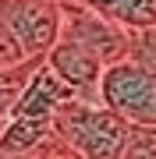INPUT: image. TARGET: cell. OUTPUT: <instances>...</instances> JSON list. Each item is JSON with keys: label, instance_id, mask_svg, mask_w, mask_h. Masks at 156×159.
Listing matches in <instances>:
<instances>
[{"label": "cell", "instance_id": "1", "mask_svg": "<svg viewBox=\"0 0 156 159\" xmlns=\"http://www.w3.org/2000/svg\"><path fill=\"white\" fill-rule=\"evenodd\" d=\"M53 131L75 159H121L131 124L103 102L71 99L53 113Z\"/></svg>", "mask_w": 156, "mask_h": 159}, {"label": "cell", "instance_id": "2", "mask_svg": "<svg viewBox=\"0 0 156 159\" xmlns=\"http://www.w3.org/2000/svg\"><path fill=\"white\" fill-rule=\"evenodd\" d=\"M99 102L128 124L156 127V74L139 67L135 60L110 64L99 78Z\"/></svg>", "mask_w": 156, "mask_h": 159}, {"label": "cell", "instance_id": "3", "mask_svg": "<svg viewBox=\"0 0 156 159\" xmlns=\"http://www.w3.org/2000/svg\"><path fill=\"white\" fill-rule=\"evenodd\" d=\"M0 25L18 39L29 57L46 60L60 39V4L57 0H0Z\"/></svg>", "mask_w": 156, "mask_h": 159}, {"label": "cell", "instance_id": "4", "mask_svg": "<svg viewBox=\"0 0 156 159\" xmlns=\"http://www.w3.org/2000/svg\"><path fill=\"white\" fill-rule=\"evenodd\" d=\"M60 39L85 46L92 57L103 60V67L128 60V29L82 4H60Z\"/></svg>", "mask_w": 156, "mask_h": 159}, {"label": "cell", "instance_id": "5", "mask_svg": "<svg viewBox=\"0 0 156 159\" xmlns=\"http://www.w3.org/2000/svg\"><path fill=\"white\" fill-rule=\"evenodd\" d=\"M46 67L85 102H99V78H103V60L92 57L85 46L57 39L53 50L46 53Z\"/></svg>", "mask_w": 156, "mask_h": 159}, {"label": "cell", "instance_id": "6", "mask_svg": "<svg viewBox=\"0 0 156 159\" xmlns=\"http://www.w3.org/2000/svg\"><path fill=\"white\" fill-rule=\"evenodd\" d=\"M71 99H78L75 92H71L64 81L46 67V60L35 67V74L29 78V85L21 89V96H18L14 102V110L11 113L14 117H35V120H53V113L64 106V102H71Z\"/></svg>", "mask_w": 156, "mask_h": 159}, {"label": "cell", "instance_id": "7", "mask_svg": "<svg viewBox=\"0 0 156 159\" xmlns=\"http://www.w3.org/2000/svg\"><path fill=\"white\" fill-rule=\"evenodd\" d=\"M114 21L121 29H156V0H121L114 11Z\"/></svg>", "mask_w": 156, "mask_h": 159}, {"label": "cell", "instance_id": "8", "mask_svg": "<svg viewBox=\"0 0 156 159\" xmlns=\"http://www.w3.org/2000/svg\"><path fill=\"white\" fill-rule=\"evenodd\" d=\"M128 60L156 74V29H135L128 32Z\"/></svg>", "mask_w": 156, "mask_h": 159}, {"label": "cell", "instance_id": "9", "mask_svg": "<svg viewBox=\"0 0 156 159\" xmlns=\"http://www.w3.org/2000/svg\"><path fill=\"white\" fill-rule=\"evenodd\" d=\"M121 159H156V127L131 124V131H128V142H124V152H121Z\"/></svg>", "mask_w": 156, "mask_h": 159}, {"label": "cell", "instance_id": "10", "mask_svg": "<svg viewBox=\"0 0 156 159\" xmlns=\"http://www.w3.org/2000/svg\"><path fill=\"white\" fill-rule=\"evenodd\" d=\"M29 60H35V57H29V53L18 46V39L0 25V71H14V67H21V64H29Z\"/></svg>", "mask_w": 156, "mask_h": 159}, {"label": "cell", "instance_id": "11", "mask_svg": "<svg viewBox=\"0 0 156 159\" xmlns=\"http://www.w3.org/2000/svg\"><path fill=\"white\" fill-rule=\"evenodd\" d=\"M71 4H82V7H89V11H96L103 18H114V11H117L121 0H71Z\"/></svg>", "mask_w": 156, "mask_h": 159}, {"label": "cell", "instance_id": "12", "mask_svg": "<svg viewBox=\"0 0 156 159\" xmlns=\"http://www.w3.org/2000/svg\"><path fill=\"white\" fill-rule=\"evenodd\" d=\"M32 159H75L71 152H50V156H32Z\"/></svg>", "mask_w": 156, "mask_h": 159}, {"label": "cell", "instance_id": "13", "mask_svg": "<svg viewBox=\"0 0 156 159\" xmlns=\"http://www.w3.org/2000/svg\"><path fill=\"white\" fill-rule=\"evenodd\" d=\"M57 4H68V0H57Z\"/></svg>", "mask_w": 156, "mask_h": 159}, {"label": "cell", "instance_id": "14", "mask_svg": "<svg viewBox=\"0 0 156 159\" xmlns=\"http://www.w3.org/2000/svg\"><path fill=\"white\" fill-rule=\"evenodd\" d=\"M68 4H71V0H68Z\"/></svg>", "mask_w": 156, "mask_h": 159}]
</instances>
